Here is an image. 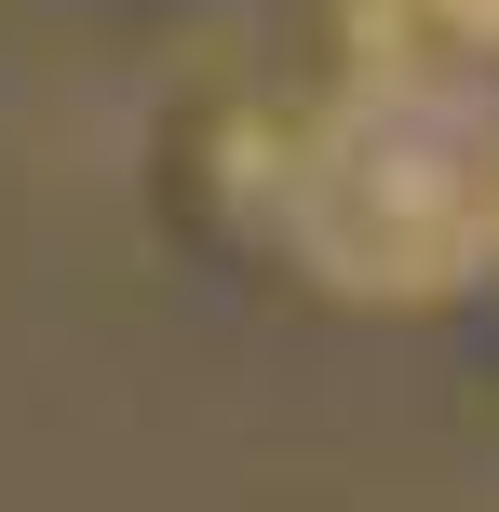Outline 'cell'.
<instances>
[{
	"label": "cell",
	"instance_id": "7a4b0ae2",
	"mask_svg": "<svg viewBox=\"0 0 499 512\" xmlns=\"http://www.w3.org/2000/svg\"><path fill=\"white\" fill-rule=\"evenodd\" d=\"M419 14H446V27H473V41H499V0H419Z\"/></svg>",
	"mask_w": 499,
	"mask_h": 512
},
{
	"label": "cell",
	"instance_id": "6da1fadb",
	"mask_svg": "<svg viewBox=\"0 0 499 512\" xmlns=\"http://www.w3.org/2000/svg\"><path fill=\"white\" fill-rule=\"evenodd\" d=\"M284 230L311 270L392 283V297L473 270L499 243V108L446 81H351L324 122H297Z\"/></svg>",
	"mask_w": 499,
	"mask_h": 512
}]
</instances>
